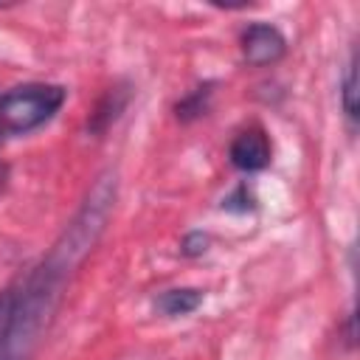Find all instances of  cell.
<instances>
[{
  "label": "cell",
  "mask_w": 360,
  "mask_h": 360,
  "mask_svg": "<svg viewBox=\"0 0 360 360\" xmlns=\"http://www.w3.org/2000/svg\"><path fill=\"white\" fill-rule=\"evenodd\" d=\"M3 138H6V132H3V129H0V143H3Z\"/></svg>",
  "instance_id": "12"
},
{
  "label": "cell",
  "mask_w": 360,
  "mask_h": 360,
  "mask_svg": "<svg viewBox=\"0 0 360 360\" xmlns=\"http://www.w3.org/2000/svg\"><path fill=\"white\" fill-rule=\"evenodd\" d=\"M68 90L62 84L28 82L0 96V129L8 135H25L48 124L65 104Z\"/></svg>",
  "instance_id": "2"
},
{
  "label": "cell",
  "mask_w": 360,
  "mask_h": 360,
  "mask_svg": "<svg viewBox=\"0 0 360 360\" xmlns=\"http://www.w3.org/2000/svg\"><path fill=\"white\" fill-rule=\"evenodd\" d=\"M239 48L250 68H267L287 53V39L273 22H250L239 37Z\"/></svg>",
  "instance_id": "3"
},
{
  "label": "cell",
  "mask_w": 360,
  "mask_h": 360,
  "mask_svg": "<svg viewBox=\"0 0 360 360\" xmlns=\"http://www.w3.org/2000/svg\"><path fill=\"white\" fill-rule=\"evenodd\" d=\"M270 141L264 135V129L259 127H250V129H242L231 146H228V158L233 163V169L239 172H262L270 166Z\"/></svg>",
  "instance_id": "4"
},
{
  "label": "cell",
  "mask_w": 360,
  "mask_h": 360,
  "mask_svg": "<svg viewBox=\"0 0 360 360\" xmlns=\"http://www.w3.org/2000/svg\"><path fill=\"white\" fill-rule=\"evenodd\" d=\"M211 96H214V82H205V84L188 90V93L174 104L177 118H180V121H194V118L205 115L208 107H211Z\"/></svg>",
  "instance_id": "7"
},
{
  "label": "cell",
  "mask_w": 360,
  "mask_h": 360,
  "mask_svg": "<svg viewBox=\"0 0 360 360\" xmlns=\"http://www.w3.org/2000/svg\"><path fill=\"white\" fill-rule=\"evenodd\" d=\"M127 101H129V87H112V90L101 98V104L96 107V112L90 115L87 129H90V132H104V129L124 112Z\"/></svg>",
  "instance_id": "6"
},
{
  "label": "cell",
  "mask_w": 360,
  "mask_h": 360,
  "mask_svg": "<svg viewBox=\"0 0 360 360\" xmlns=\"http://www.w3.org/2000/svg\"><path fill=\"white\" fill-rule=\"evenodd\" d=\"M222 208H225V211H233V214L253 211V208H256V197H253L250 186H248V183H239V186L222 200Z\"/></svg>",
  "instance_id": "9"
},
{
  "label": "cell",
  "mask_w": 360,
  "mask_h": 360,
  "mask_svg": "<svg viewBox=\"0 0 360 360\" xmlns=\"http://www.w3.org/2000/svg\"><path fill=\"white\" fill-rule=\"evenodd\" d=\"M115 202V177L104 174L90 188L79 214L51 250L0 292V360H28L42 340L68 276L98 242Z\"/></svg>",
  "instance_id": "1"
},
{
  "label": "cell",
  "mask_w": 360,
  "mask_h": 360,
  "mask_svg": "<svg viewBox=\"0 0 360 360\" xmlns=\"http://www.w3.org/2000/svg\"><path fill=\"white\" fill-rule=\"evenodd\" d=\"M208 245H211V236H208V233H202V231H191V233L183 236V242H180V253L188 256V259H194V256H202V253L208 250Z\"/></svg>",
  "instance_id": "10"
},
{
  "label": "cell",
  "mask_w": 360,
  "mask_h": 360,
  "mask_svg": "<svg viewBox=\"0 0 360 360\" xmlns=\"http://www.w3.org/2000/svg\"><path fill=\"white\" fill-rule=\"evenodd\" d=\"M200 304H202V290H197V287H172V290H163L155 298V309L163 312L166 318L188 315Z\"/></svg>",
  "instance_id": "5"
},
{
  "label": "cell",
  "mask_w": 360,
  "mask_h": 360,
  "mask_svg": "<svg viewBox=\"0 0 360 360\" xmlns=\"http://www.w3.org/2000/svg\"><path fill=\"white\" fill-rule=\"evenodd\" d=\"M340 104H343L349 124H354L357 121V56L354 53L349 56V65H346V73L340 82Z\"/></svg>",
  "instance_id": "8"
},
{
  "label": "cell",
  "mask_w": 360,
  "mask_h": 360,
  "mask_svg": "<svg viewBox=\"0 0 360 360\" xmlns=\"http://www.w3.org/2000/svg\"><path fill=\"white\" fill-rule=\"evenodd\" d=\"M6 180H8V166H6L3 160H0V188L6 186Z\"/></svg>",
  "instance_id": "11"
}]
</instances>
